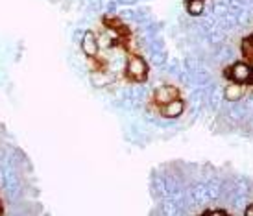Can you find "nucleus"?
<instances>
[{
	"label": "nucleus",
	"instance_id": "obj_6",
	"mask_svg": "<svg viewBox=\"0 0 253 216\" xmlns=\"http://www.w3.org/2000/svg\"><path fill=\"white\" fill-rule=\"evenodd\" d=\"M174 96H176V89L172 87H159L155 91V98L159 104H169L170 100H174Z\"/></svg>",
	"mask_w": 253,
	"mask_h": 216
},
{
	"label": "nucleus",
	"instance_id": "obj_2",
	"mask_svg": "<svg viewBox=\"0 0 253 216\" xmlns=\"http://www.w3.org/2000/svg\"><path fill=\"white\" fill-rule=\"evenodd\" d=\"M127 69V74L135 80H142V78L146 76V63L142 61L141 57H131L126 65Z\"/></svg>",
	"mask_w": 253,
	"mask_h": 216
},
{
	"label": "nucleus",
	"instance_id": "obj_7",
	"mask_svg": "<svg viewBox=\"0 0 253 216\" xmlns=\"http://www.w3.org/2000/svg\"><path fill=\"white\" fill-rule=\"evenodd\" d=\"M187 11H189L190 15H202L205 11L204 0H189V2H187Z\"/></svg>",
	"mask_w": 253,
	"mask_h": 216
},
{
	"label": "nucleus",
	"instance_id": "obj_12",
	"mask_svg": "<svg viewBox=\"0 0 253 216\" xmlns=\"http://www.w3.org/2000/svg\"><path fill=\"white\" fill-rule=\"evenodd\" d=\"M244 215L253 216V203H248V207H246V209H244Z\"/></svg>",
	"mask_w": 253,
	"mask_h": 216
},
{
	"label": "nucleus",
	"instance_id": "obj_4",
	"mask_svg": "<svg viewBox=\"0 0 253 216\" xmlns=\"http://www.w3.org/2000/svg\"><path fill=\"white\" fill-rule=\"evenodd\" d=\"M82 50L85 52V56H94L98 50V41L92 32H85L82 37Z\"/></svg>",
	"mask_w": 253,
	"mask_h": 216
},
{
	"label": "nucleus",
	"instance_id": "obj_15",
	"mask_svg": "<svg viewBox=\"0 0 253 216\" xmlns=\"http://www.w3.org/2000/svg\"><path fill=\"white\" fill-rule=\"evenodd\" d=\"M252 41H253V39H252Z\"/></svg>",
	"mask_w": 253,
	"mask_h": 216
},
{
	"label": "nucleus",
	"instance_id": "obj_9",
	"mask_svg": "<svg viewBox=\"0 0 253 216\" xmlns=\"http://www.w3.org/2000/svg\"><path fill=\"white\" fill-rule=\"evenodd\" d=\"M165 61H167V57H165V54H163V50L161 52H154V54H152V63H154L155 67H163Z\"/></svg>",
	"mask_w": 253,
	"mask_h": 216
},
{
	"label": "nucleus",
	"instance_id": "obj_13",
	"mask_svg": "<svg viewBox=\"0 0 253 216\" xmlns=\"http://www.w3.org/2000/svg\"><path fill=\"white\" fill-rule=\"evenodd\" d=\"M211 215H214V216H218V215H225V211H211Z\"/></svg>",
	"mask_w": 253,
	"mask_h": 216
},
{
	"label": "nucleus",
	"instance_id": "obj_3",
	"mask_svg": "<svg viewBox=\"0 0 253 216\" xmlns=\"http://www.w3.org/2000/svg\"><path fill=\"white\" fill-rule=\"evenodd\" d=\"M183 111H185V104L181 100H170L169 104H165V107H163V115L167 119H177L183 115Z\"/></svg>",
	"mask_w": 253,
	"mask_h": 216
},
{
	"label": "nucleus",
	"instance_id": "obj_1",
	"mask_svg": "<svg viewBox=\"0 0 253 216\" xmlns=\"http://www.w3.org/2000/svg\"><path fill=\"white\" fill-rule=\"evenodd\" d=\"M229 76L233 78V82L239 84H253V69L248 63H235L229 69Z\"/></svg>",
	"mask_w": 253,
	"mask_h": 216
},
{
	"label": "nucleus",
	"instance_id": "obj_10",
	"mask_svg": "<svg viewBox=\"0 0 253 216\" xmlns=\"http://www.w3.org/2000/svg\"><path fill=\"white\" fill-rule=\"evenodd\" d=\"M96 41H98L100 48H109V46H111V37H109L107 34H102Z\"/></svg>",
	"mask_w": 253,
	"mask_h": 216
},
{
	"label": "nucleus",
	"instance_id": "obj_14",
	"mask_svg": "<svg viewBox=\"0 0 253 216\" xmlns=\"http://www.w3.org/2000/svg\"><path fill=\"white\" fill-rule=\"evenodd\" d=\"M120 4H133L135 0H119Z\"/></svg>",
	"mask_w": 253,
	"mask_h": 216
},
{
	"label": "nucleus",
	"instance_id": "obj_5",
	"mask_svg": "<svg viewBox=\"0 0 253 216\" xmlns=\"http://www.w3.org/2000/svg\"><path fill=\"white\" fill-rule=\"evenodd\" d=\"M242 94H244V89H242V85L239 82L227 85L224 91V98L227 102H239V100H242Z\"/></svg>",
	"mask_w": 253,
	"mask_h": 216
},
{
	"label": "nucleus",
	"instance_id": "obj_8",
	"mask_svg": "<svg viewBox=\"0 0 253 216\" xmlns=\"http://www.w3.org/2000/svg\"><path fill=\"white\" fill-rule=\"evenodd\" d=\"M91 82L92 85H96V87H102V85L107 84V78L104 74H100V72H92L91 74Z\"/></svg>",
	"mask_w": 253,
	"mask_h": 216
},
{
	"label": "nucleus",
	"instance_id": "obj_11",
	"mask_svg": "<svg viewBox=\"0 0 253 216\" xmlns=\"http://www.w3.org/2000/svg\"><path fill=\"white\" fill-rule=\"evenodd\" d=\"M242 52H244L250 59H253V41L252 39H250V41H244V44H242Z\"/></svg>",
	"mask_w": 253,
	"mask_h": 216
}]
</instances>
